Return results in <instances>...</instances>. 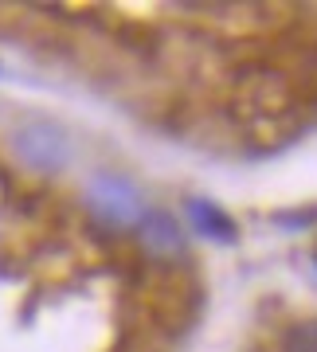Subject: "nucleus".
I'll return each instance as SVG.
<instances>
[{"instance_id":"20e7f679","label":"nucleus","mask_w":317,"mask_h":352,"mask_svg":"<svg viewBox=\"0 0 317 352\" xmlns=\"http://www.w3.org/2000/svg\"><path fill=\"white\" fill-rule=\"evenodd\" d=\"M192 219H196V227H200L204 235H212V239H235V227H231V219L219 208H212V204H192L188 208Z\"/></svg>"},{"instance_id":"f257e3e1","label":"nucleus","mask_w":317,"mask_h":352,"mask_svg":"<svg viewBox=\"0 0 317 352\" xmlns=\"http://www.w3.org/2000/svg\"><path fill=\"white\" fill-rule=\"evenodd\" d=\"M90 208L102 223L110 227H129L141 219V200L129 180H118V176H98L90 184Z\"/></svg>"},{"instance_id":"7ed1b4c3","label":"nucleus","mask_w":317,"mask_h":352,"mask_svg":"<svg viewBox=\"0 0 317 352\" xmlns=\"http://www.w3.org/2000/svg\"><path fill=\"white\" fill-rule=\"evenodd\" d=\"M141 227V243H145V251L157 254V258H177L184 251V235H180V227L173 215L165 212H145L138 219Z\"/></svg>"},{"instance_id":"f03ea898","label":"nucleus","mask_w":317,"mask_h":352,"mask_svg":"<svg viewBox=\"0 0 317 352\" xmlns=\"http://www.w3.org/2000/svg\"><path fill=\"white\" fill-rule=\"evenodd\" d=\"M16 153H20L32 168H43V173L63 168L67 157H71L63 129H55L51 122H36V126L20 129V138H16Z\"/></svg>"},{"instance_id":"39448f33","label":"nucleus","mask_w":317,"mask_h":352,"mask_svg":"<svg viewBox=\"0 0 317 352\" xmlns=\"http://www.w3.org/2000/svg\"><path fill=\"white\" fill-rule=\"evenodd\" d=\"M286 352H317V321L294 325L286 337Z\"/></svg>"}]
</instances>
